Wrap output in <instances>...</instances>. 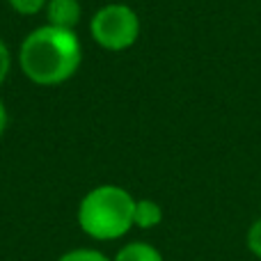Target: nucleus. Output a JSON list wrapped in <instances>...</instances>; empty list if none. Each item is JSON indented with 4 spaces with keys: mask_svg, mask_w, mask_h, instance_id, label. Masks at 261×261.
I'll use <instances>...</instances> for the list:
<instances>
[{
    "mask_svg": "<svg viewBox=\"0 0 261 261\" xmlns=\"http://www.w3.org/2000/svg\"><path fill=\"white\" fill-rule=\"evenodd\" d=\"M113 261H163V254L153 245L135 241V243L124 245Z\"/></svg>",
    "mask_w": 261,
    "mask_h": 261,
    "instance_id": "6",
    "label": "nucleus"
},
{
    "mask_svg": "<svg viewBox=\"0 0 261 261\" xmlns=\"http://www.w3.org/2000/svg\"><path fill=\"white\" fill-rule=\"evenodd\" d=\"M9 69H12V53H9L7 44L0 39V85L5 83V78H7Z\"/></svg>",
    "mask_w": 261,
    "mask_h": 261,
    "instance_id": "10",
    "label": "nucleus"
},
{
    "mask_svg": "<svg viewBox=\"0 0 261 261\" xmlns=\"http://www.w3.org/2000/svg\"><path fill=\"white\" fill-rule=\"evenodd\" d=\"M5 128H7V108H5L3 99H0V138H3Z\"/></svg>",
    "mask_w": 261,
    "mask_h": 261,
    "instance_id": "11",
    "label": "nucleus"
},
{
    "mask_svg": "<svg viewBox=\"0 0 261 261\" xmlns=\"http://www.w3.org/2000/svg\"><path fill=\"white\" fill-rule=\"evenodd\" d=\"M163 222V208L153 199H135L133 225L140 229H153Z\"/></svg>",
    "mask_w": 261,
    "mask_h": 261,
    "instance_id": "5",
    "label": "nucleus"
},
{
    "mask_svg": "<svg viewBox=\"0 0 261 261\" xmlns=\"http://www.w3.org/2000/svg\"><path fill=\"white\" fill-rule=\"evenodd\" d=\"M83 62V44L76 30L55 25L35 28L18 48V67L35 85H60L78 71Z\"/></svg>",
    "mask_w": 261,
    "mask_h": 261,
    "instance_id": "1",
    "label": "nucleus"
},
{
    "mask_svg": "<svg viewBox=\"0 0 261 261\" xmlns=\"http://www.w3.org/2000/svg\"><path fill=\"white\" fill-rule=\"evenodd\" d=\"M44 12L48 25L64 28V30H73L83 16V7L78 0H48Z\"/></svg>",
    "mask_w": 261,
    "mask_h": 261,
    "instance_id": "4",
    "label": "nucleus"
},
{
    "mask_svg": "<svg viewBox=\"0 0 261 261\" xmlns=\"http://www.w3.org/2000/svg\"><path fill=\"white\" fill-rule=\"evenodd\" d=\"M7 3H9V7L16 14H21V16H35L41 9H46L48 0H7Z\"/></svg>",
    "mask_w": 261,
    "mask_h": 261,
    "instance_id": "7",
    "label": "nucleus"
},
{
    "mask_svg": "<svg viewBox=\"0 0 261 261\" xmlns=\"http://www.w3.org/2000/svg\"><path fill=\"white\" fill-rule=\"evenodd\" d=\"M133 211L135 199L126 188L115 184L96 186L81 199L78 225L96 241H115L133 227Z\"/></svg>",
    "mask_w": 261,
    "mask_h": 261,
    "instance_id": "2",
    "label": "nucleus"
},
{
    "mask_svg": "<svg viewBox=\"0 0 261 261\" xmlns=\"http://www.w3.org/2000/svg\"><path fill=\"white\" fill-rule=\"evenodd\" d=\"M245 245H248V250L254 254V257L261 259V218L250 225L248 236H245Z\"/></svg>",
    "mask_w": 261,
    "mask_h": 261,
    "instance_id": "9",
    "label": "nucleus"
},
{
    "mask_svg": "<svg viewBox=\"0 0 261 261\" xmlns=\"http://www.w3.org/2000/svg\"><path fill=\"white\" fill-rule=\"evenodd\" d=\"M92 39L106 50H126L140 37V16L124 3H110L96 9L90 23Z\"/></svg>",
    "mask_w": 261,
    "mask_h": 261,
    "instance_id": "3",
    "label": "nucleus"
},
{
    "mask_svg": "<svg viewBox=\"0 0 261 261\" xmlns=\"http://www.w3.org/2000/svg\"><path fill=\"white\" fill-rule=\"evenodd\" d=\"M58 261H113V259H108L99 250H71V252L62 254Z\"/></svg>",
    "mask_w": 261,
    "mask_h": 261,
    "instance_id": "8",
    "label": "nucleus"
}]
</instances>
